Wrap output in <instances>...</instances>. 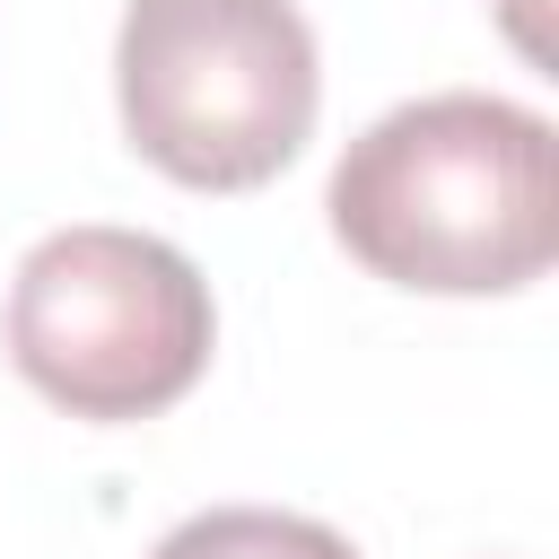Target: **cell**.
Masks as SVG:
<instances>
[{
	"mask_svg": "<svg viewBox=\"0 0 559 559\" xmlns=\"http://www.w3.org/2000/svg\"><path fill=\"white\" fill-rule=\"evenodd\" d=\"M9 367L70 419L175 411L218 341L210 280L140 227H52L9 280Z\"/></svg>",
	"mask_w": 559,
	"mask_h": 559,
	"instance_id": "cell-3",
	"label": "cell"
},
{
	"mask_svg": "<svg viewBox=\"0 0 559 559\" xmlns=\"http://www.w3.org/2000/svg\"><path fill=\"white\" fill-rule=\"evenodd\" d=\"M114 105L166 183L253 192L314 131V26L297 0H131L114 35Z\"/></svg>",
	"mask_w": 559,
	"mask_h": 559,
	"instance_id": "cell-2",
	"label": "cell"
},
{
	"mask_svg": "<svg viewBox=\"0 0 559 559\" xmlns=\"http://www.w3.org/2000/svg\"><path fill=\"white\" fill-rule=\"evenodd\" d=\"M515 9H524V0H515Z\"/></svg>",
	"mask_w": 559,
	"mask_h": 559,
	"instance_id": "cell-5",
	"label": "cell"
},
{
	"mask_svg": "<svg viewBox=\"0 0 559 559\" xmlns=\"http://www.w3.org/2000/svg\"><path fill=\"white\" fill-rule=\"evenodd\" d=\"M148 559H358L332 524L314 515H280V507H210L183 515Z\"/></svg>",
	"mask_w": 559,
	"mask_h": 559,
	"instance_id": "cell-4",
	"label": "cell"
},
{
	"mask_svg": "<svg viewBox=\"0 0 559 559\" xmlns=\"http://www.w3.org/2000/svg\"><path fill=\"white\" fill-rule=\"evenodd\" d=\"M332 236L393 288L507 297L559 253V140L533 105L445 87L367 122L332 166Z\"/></svg>",
	"mask_w": 559,
	"mask_h": 559,
	"instance_id": "cell-1",
	"label": "cell"
}]
</instances>
